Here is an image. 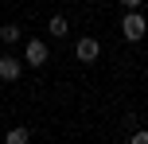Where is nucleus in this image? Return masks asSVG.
<instances>
[{"label":"nucleus","instance_id":"nucleus-2","mask_svg":"<svg viewBox=\"0 0 148 144\" xmlns=\"http://www.w3.org/2000/svg\"><path fill=\"white\" fill-rule=\"evenodd\" d=\"M47 55H51V51H47V43H43V39H31V43L23 47V62H27V66H43V62H47Z\"/></svg>","mask_w":148,"mask_h":144},{"label":"nucleus","instance_id":"nucleus-6","mask_svg":"<svg viewBox=\"0 0 148 144\" xmlns=\"http://www.w3.org/2000/svg\"><path fill=\"white\" fill-rule=\"evenodd\" d=\"M0 43H4V47L20 43V27H16V23H4V27H0Z\"/></svg>","mask_w":148,"mask_h":144},{"label":"nucleus","instance_id":"nucleus-4","mask_svg":"<svg viewBox=\"0 0 148 144\" xmlns=\"http://www.w3.org/2000/svg\"><path fill=\"white\" fill-rule=\"evenodd\" d=\"M20 70H23V62H20V59H12V55H0V78H4V82H16V78H20Z\"/></svg>","mask_w":148,"mask_h":144},{"label":"nucleus","instance_id":"nucleus-7","mask_svg":"<svg viewBox=\"0 0 148 144\" xmlns=\"http://www.w3.org/2000/svg\"><path fill=\"white\" fill-rule=\"evenodd\" d=\"M27 136H31V129H12V132H8V144H27Z\"/></svg>","mask_w":148,"mask_h":144},{"label":"nucleus","instance_id":"nucleus-5","mask_svg":"<svg viewBox=\"0 0 148 144\" xmlns=\"http://www.w3.org/2000/svg\"><path fill=\"white\" fill-rule=\"evenodd\" d=\"M47 31H51L55 39H62L70 31V20H66V16H51V20H47Z\"/></svg>","mask_w":148,"mask_h":144},{"label":"nucleus","instance_id":"nucleus-3","mask_svg":"<svg viewBox=\"0 0 148 144\" xmlns=\"http://www.w3.org/2000/svg\"><path fill=\"white\" fill-rule=\"evenodd\" d=\"M74 55H78V62H97V55H101V43L97 39H78V47H74Z\"/></svg>","mask_w":148,"mask_h":144},{"label":"nucleus","instance_id":"nucleus-1","mask_svg":"<svg viewBox=\"0 0 148 144\" xmlns=\"http://www.w3.org/2000/svg\"><path fill=\"white\" fill-rule=\"evenodd\" d=\"M121 31H125V39H129V43H140V39H144V31H148V20L136 12V8H129V12H125V20H121Z\"/></svg>","mask_w":148,"mask_h":144},{"label":"nucleus","instance_id":"nucleus-9","mask_svg":"<svg viewBox=\"0 0 148 144\" xmlns=\"http://www.w3.org/2000/svg\"><path fill=\"white\" fill-rule=\"evenodd\" d=\"M121 4H125V8H140V0H121Z\"/></svg>","mask_w":148,"mask_h":144},{"label":"nucleus","instance_id":"nucleus-8","mask_svg":"<svg viewBox=\"0 0 148 144\" xmlns=\"http://www.w3.org/2000/svg\"><path fill=\"white\" fill-rule=\"evenodd\" d=\"M133 144H148V132L140 129V132H133Z\"/></svg>","mask_w":148,"mask_h":144}]
</instances>
